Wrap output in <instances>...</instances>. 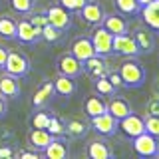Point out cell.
Instances as JSON below:
<instances>
[{
  "instance_id": "6da1fadb",
  "label": "cell",
  "mask_w": 159,
  "mask_h": 159,
  "mask_svg": "<svg viewBox=\"0 0 159 159\" xmlns=\"http://www.w3.org/2000/svg\"><path fill=\"white\" fill-rule=\"evenodd\" d=\"M117 72L123 80V88H129V89L141 88L147 80V70L143 68L135 58H127L125 62H121V66L117 68Z\"/></svg>"
},
{
  "instance_id": "7a4b0ae2",
  "label": "cell",
  "mask_w": 159,
  "mask_h": 159,
  "mask_svg": "<svg viewBox=\"0 0 159 159\" xmlns=\"http://www.w3.org/2000/svg\"><path fill=\"white\" fill-rule=\"evenodd\" d=\"M2 72L10 74V76H16V78L28 76L30 74V60H28V56H24L22 52H18V50H10Z\"/></svg>"
},
{
  "instance_id": "3957f363",
  "label": "cell",
  "mask_w": 159,
  "mask_h": 159,
  "mask_svg": "<svg viewBox=\"0 0 159 159\" xmlns=\"http://www.w3.org/2000/svg\"><path fill=\"white\" fill-rule=\"evenodd\" d=\"M92 44H93V50H96L98 56H109V54H113V34L107 32L106 28L99 24L96 26V30L92 32Z\"/></svg>"
},
{
  "instance_id": "277c9868",
  "label": "cell",
  "mask_w": 159,
  "mask_h": 159,
  "mask_svg": "<svg viewBox=\"0 0 159 159\" xmlns=\"http://www.w3.org/2000/svg\"><path fill=\"white\" fill-rule=\"evenodd\" d=\"M89 127H92L96 133H99V135L107 137V135H116L117 133L119 121L109 111H103V113H99V116L89 117Z\"/></svg>"
},
{
  "instance_id": "5b68a950",
  "label": "cell",
  "mask_w": 159,
  "mask_h": 159,
  "mask_svg": "<svg viewBox=\"0 0 159 159\" xmlns=\"http://www.w3.org/2000/svg\"><path fill=\"white\" fill-rule=\"evenodd\" d=\"M113 54H119V56H125V58H137L141 54L137 42L133 40L131 32H123L113 36Z\"/></svg>"
},
{
  "instance_id": "8992f818",
  "label": "cell",
  "mask_w": 159,
  "mask_h": 159,
  "mask_svg": "<svg viewBox=\"0 0 159 159\" xmlns=\"http://www.w3.org/2000/svg\"><path fill=\"white\" fill-rule=\"evenodd\" d=\"M56 70H58V74H64V76L80 78L84 74V64L80 62L72 52H66V54H60V56H58Z\"/></svg>"
},
{
  "instance_id": "52a82bcc",
  "label": "cell",
  "mask_w": 159,
  "mask_h": 159,
  "mask_svg": "<svg viewBox=\"0 0 159 159\" xmlns=\"http://www.w3.org/2000/svg\"><path fill=\"white\" fill-rule=\"evenodd\" d=\"M16 40L22 44H36L42 40V28H36L30 18L16 20Z\"/></svg>"
},
{
  "instance_id": "ba28073f",
  "label": "cell",
  "mask_w": 159,
  "mask_h": 159,
  "mask_svg": "<svg viewBox=\"0 0 159 159\" xmlns=\"http://www.w3.org/2000/svg\"><path fill=\"white\" fill-rule=\"evenodd\" d=\"M133 151H135L139 157H155L157 151H159L157 137L151 135V133H147V131L139 133L137 137H133Z\"/></svg>"
},
{
  "instance_id": "9c48e42d",
  "label": "cell",
  "mask_w": 159,
  "mask_h": 159,
  "mask_svg": "<svg viewBox=\"0 0 159 159\" xmlns=\"http://www.w3.org/2000/svg\"><path fill=\"white\" fill-rule=\"evenodd\" d=\"M46 16H48V22L52 26H56L58 30L66 32V30L72 28V12L66 10L62 4H52V6L46 8Z\"/></svg>"
},
{
  "instance_id": "30bf717a",
  "label": "cell",
  "mask_w": 159,
  "mask_h": 159,
  "mask_svg": "<svg viewBox=\"0 0 159 159\" xmlns=\"http://www.w3.org/2000/svg\"><path fill=\"white\" fill-rule=\"evenodd\" d=\"M78 14L82 16V20L86 24H89V26H99L103 16H106V10H103V6L99 2H96V0H88Z\"/></svg>"
},
{
  "instance_id": "8fae6325",
  "label": "cell",
  "mask_w": 159,
  "mask_h": 159,
  "mask_svg": "<svg viewBox=\"0 0 159 159\" xmlns=\"http://www.w3.org/2000/svg\"><path fill=\"white\" fill-rule=\"evenodd\" d=\"M119 129L123 131V135H127V137L133 139V137H137L139 133L145 131V119L135 116V113L131 111L129 116L119 119Z\"/></svg>"
},
{
  "instance_id": "7c38bea8",
  "label": "cell",
  "mask_w": 159,
  "mask_h": 159,
  "mask_svg": "<svg viewBox=\"0 0 159 159\" xmlns=\"http://www.w3.org/2000/svg\"><path fill=\"white\" fill-rule=\"evenodd\" d=\"M70 52H72L82 64L86 62L88 58L96 56V50H93V44H92V38L89 36H78L72 42V46H70Z\"/></svg>"
},
{
  "instance_id": "4fadbf2b",
  "label": "cell",
  "mask_w": 159,
  "mask_h": 159,
  "mask_svg": "<svg viewBox=\"0 0 159 159\" xmlns=\"http://www.w3.org/2000/svg\"><path fill=\"white\" fill-rule=\"evenodd\" d=\"M102 26L106 28L107 32H111L113 36L123 34V32H129L127 20L123 18V14H119V12H109V14H106L103 20H102Z\"/></svg>"
},
{
  "instance_id": "5bb4252c",
  "label": "cell",
  "mask_w": 159,
  "mask_h": 159,
  "mask_svg": "<svg viewBox=\"0 0 159 159\" xmlns=\"http://www.w3.org/2000/svg\"><path fill=\"white\" fill-rule=\"evenodd\" d=\"M131 36L137 42L141 54H151L155 50V34L151 32V28H135L131 32Z\"/></svg>"
},
{
  "instance_id": "9a60e30c",
  "label": "cell",
  "mask_w": 159,
  "mask_h": 159,
  "mask_svg": "<svg viewBox=\"0 0 159 159\" xmlns=\"http://www.w3.org/2000/svg\"><path fill=\"white\" fill-rule=\"evenodd\" d=\"M0 96H4L6 99L20 98V78L10 76V74L4 72L0 76Z\"/></svg>"
},
{
  "instance_id": "2e32d148",
  "label": "cell",
  "mask_w": 159,
  "mask_h": 159,
  "mask_svg": "<svg viewBox=\"0 0 159 159\" xmlns=\"http://www.w3.org/2000/svg\"><path fill=\"white\" fill-rule=\"evenodd\" d=\"M42 153H44V157H48V159H68V155H70L68 141L64 139V135L62 137H54Z\"/></svg>"
},
{
  "instance_id": "e0dca14e",
  "label": "cell",
  "mask_w": 159,
  "mask_h": 159,
  "mask_svg": "<svg viewBox=\"0 0 159 159\" xmlns=\"http://www.w3.org/2000/svg\"><path fill=\"white\" fill-rule=\"evenodd\" d=\"M84 72L88 74V76H92L93 80L96 78H102V76H107V72H109V66H107V62L103 60V56H92V58H88L86 62H84Z\"/></svg>"
},
{
  "instance_id": "ac0fdd59",
  "label": "cell",
  "mask_w": 159,
  "mask_h": 159,
  "mask_svg": "<svg viewBox=\"0 0 159 159\" xmlns=\"http://www.w3.org/2000/svg\"><path fill=\"white\" fill-rule=\"evenodd\" d=\"M28 145L32 149H36V151H44V149L48 147V143L52 141V133L48 131V129H38V127H32L28 131Z\"/></svg>"
},
{
  "instance_id": "d6986e66",
  "label": "cell",
  "mask_w": 159,
  "mask_h": 159,
  "mask_svg": "<svg viewBox=\"0 0 159 159\" xmlns=\"http://www.w3.org/2000/svg\"><path fill=\"white\" fill-rule=\"evenodd\" d=\"M56 96V92H54V82H44L40 84V88L34 92V98H32V107L38 109V107H46L48 102Z\"/></svg>"
},
{
  "instance_id": "ffe728a7",
  "label": "cell",
  "mask_w": 159,
  "mask_h": 159,
  "mask_svg": "<svg viewBox=\"0 0 159 159\" xmlns=\"http://www.w3.org/2000/svg\"><path fill=\"white\" fill-rule=\"evenodd\" d=\"M54 92L62 98H72L74 93L78 92V84L76 78H70L64 76V74H58V78L54 80Z\"/></svg>"
},
{
  "instance_id": "44dd1931",
  "label": "cell",
  "mask_w": 159,
  "mask_h": 159,
  "mask_svg": "<svg viewBox=\"0 0 159 159\" xmlns=\"http://www.w3.org/2000/svg\"><path fill=\"white\" fill-rule=\"evenodd\" d=\"M86 155L89 159H111L113 151H111V147L107 145V141H103V139H93V141L88 143Z\"/></svg>"
},
{
  "instance_id": "7402d4cb",
  "label": "cell",
  "mask_w": 159,
  "mask_h": 159,
  "mask_svg": "<svg viewBox=\"0 0 159 159\" xmlns=\"http://www.w3.org/2000/svg\"><path fill=\"white\" fill-rule=\"evenodd\" d=\"M107 111V102L103 99L99 93H92L84 99V113L88 117H93V116H99V113Z\"/></svg>"
},
{
  "instance_id": "603a6c76",
  "label": "cell",
  "mask_w": 159,
  "mask_h": 159,
  "mask_svg": "<svg viewBox=\"0 0 159 159\" xmlns=\"http://www.w3.org/2000/svg\"><path fill=\"white\" fill-rule=\"evenodd\" d=\"M139 14H141L143 22H145L149 28L155 30V32H159V0H151L149 4L141 6Z\"/></svg>"
},
{
  "instance_id": "cb8c5ba5",
  "label": "cell",
  "mask_w": 159,
  "mask_h": 159,
  "mask_svg": "<svg viewBox=\"0 0 159 159\" xmlns=\"http://www.w3.org/2000/svg\"><path fill=\"white\" fill-rule=\"evenodd\" d=\"M107 111L119 121L121 117L129 116V113L133 111V107H131V103H129L127 99H123V98H111L107 102Z\"/></svg>"
},
{
  "instance_id": "d4e9b609",
  "label": "cell",
  "mask_w": 159,
  "mask_h": 159,
  "mask_svg": "<svg viewBox=\"0 0 159 159\" xmlns=\"http://www.w3.org/2000/svg\"><path fill=\"white\" fill-rule=\"evenodd\" d=\"M88 131H89V125L84 121V119H80V117H72V119L66 121V135L74 137V139L84 137Z\"/></svg>"
},
{
  "instance_id": "484cf974",
  "label": "cell",
  "mask_w": 159,
  "mask_h": 159,
  "mask_svg": "<svg viewBox=\"0 0 159 159\" xmlns=\"http://www.w3.org/2000/svg\"><path fill=\"white\" fill-rule=\"evenodd\" d=\"M0 38L16 40V18L10 16V14L0 16Z\"/></svg>"
},
{
  "instance_id": "4316f807",
  "label": "cell",
  "mask_w": 159,
  "mask_h": 159,
  "mask_svg": "<svg viewBox=\"0 0 159 159\" xmlns=\"http://www.w3.org/2000/svg\"><path fill=\"white\" fill-rule=\"evenodd\" d=\"M113 4H116L117 12L123 16H133V14H139V10H141L137 0H113Z\"/></svg>"
},
{
  "instance_id": "83f0119b",
  "label": "cell",
  "mask_w": 159,
  "mask_h": 159,
  "mask_svg": "<svg viewBox=\"0 0 159 159\" xmlns=\"http://www.w3.org/2000/svg\"><path fill=\"white\" fill-rule=\"evenodd\" d=\"M93 88L99 96H116L117 89L113 88V84L107 80V76H102V78H96L93 80Z\"/></svg>"
},
{
  "instance_id": "f1b7e54d",
  "label": "cell",
  "mask_w": 159,
  "mask_h": 159,
  "mask_svg": "<svg viewBox=\"0 0 159 159\" xmlns=\"http://www.w3.org/2000/svg\"><path fill=\"white\" fill-rule=\"evenodd\" d=\"M50 116H52V113H50L48 109H44V107H38L36 111L32 113V117H30V123H32V127L46 129L48 121H50Z\"/></svg>"
},
{
  "instance_id": "f546056e",
  "label": "cell",
  "mask_w": 159,
  "mask_h": 159,
  "mask_svg": "<svg viewBox=\"0 0 159 159\" xmlns=\"http://www.w3.org/2000/svg\"><path fill=\"white\" fill-rule=\"evenodd\" d=\"M46 129L52 133V137H62V135H66V121L60 119L58 116H50V121H48Z\"/></svg>"
},
{
  "instance_id": "4dcf8cb0",
  "label": "cell",
  "mask_w": 159,
  "mask_h": 159,
  "mask_svg": "<svg viewBox=\"0 0 159 159\" xmlns=\"http://www.w3.org/2000/svg\"><path fill=\"white\" fill-rule=\"evenodd\" d=\"M62 30H58L56 26H52V24H46V26L42 28V40H46V42H50V44H54V42H58L60 38H62Z\"/></svg>"
},
{
  "instance_id": "1f68e13d",
  "label": "cell",
  "mask_w": 159,
  "mask_h": 159,
  "mask_svg": "<svg viewBox=\"0 0 159 159\" xmlns=\"http://www.w3.org/2000/svg\"><path fill=\"white\" fill-rule=\"evenodd\" d=\"M10 8L16 14H30L34 10V0H10Z\"/></svg>"
},
{
  "instance_id": "d6a6232c",
  "label": "cell",
  "mask_w": 159,
  "mask_h": 159,
  "mask_svg": "<svg viewBox=\"0 0 159 159\" xmlns=\"http://www.w3.org/2000/svg\"><path fill=\"white\" fill-rule=\"evenodd\" d=\"M145 131L159 139V117L157 116H147L145 117Z\"/></svg>"
},
{
  "instance_id": "836d02e7",
  "label": "cell",
  "mask_w": 159,
  "mask_h": 159,
  "mask_svg": "<svg viewBox=\"0 0 159 159\" xmlns=\"http://www.w3.org/2000/svg\"><path fill=\"white\" fill-rule=\"evenodd\" d=\"M145 113L147 116H157L159 117V96H153L145 103Z\"/></svg>"
},
{
  "instance_id": "e575fe53",
  "label": "cell",
  "mask_w": 159,
  "mask_h": 159,
  "mask_svg": "<svg viewBox=\"0 0 159 159\" xmlns=\"http://www.w3.org/2000/svg\"><path fill=\"white\" fill-rule=\"evenodd\" d=\"M86 2L88 0H60V4H62L66 10H70V12H80Z\"/></svg>"
},
{
  "instance_id": "d590c367",
  "label": "cell",
  "mask_w": 159,
  "mask_h": 159,
  "mask_svg": "<svg viewBox=\"0 0 159 159\" xmlns=\"http://www.w3.org/2000/svg\"><path fill=\"white\" fill-rule=\"evenodd\" d=\"M30 22H32L36 28H44V26L48 24L46 12H40V14H32V12H30Z\"/></svg>"
},
{
  "instance_id": "8d00e7d4",
  "label": "cell",
  "mask_w": 159,
  "mask_h": 159,
  "mask_svg": "<svg viewBox=\"0 0 159 159\" xmlns=\"http://www.w3.org/2000/svg\"><path fill=\"white\" fill-rule=\"evenodd\" d=\"M107 80L113 84V88H116V89L123 88V80H121V76H119L117 70H109V72H107Z\"/></svg>"
},
{
  "instance_id": "74e56055",
  "label": "cell",
  "mask_w": 159,
  "mask_h": 159,
  "mask_svg": "<svg viewBox=\"0 0 159 159\" xmlns=\"http://www.w3.org/2000/svg\"><path fill=\"white\" fill-rule=\"evenodd\" d=\"M14 155L20 157V159H38L40 157V151H26V149H18V151H14Z\"/></svg>"
},
{
  "instance_id": "f35d334b",
  "label": "cell",
  "mask_w": 159,
  "mask_h": 159,
  "mask_svg": "<svg viewBox=\"0 0 159 159\" xmlns=\"http://www.w3.org/2000/svg\"><path fill=\"white\" fill-rule=\"evenodd\" d=\"M14 157V149L10 145H0V159H10Z\"/></svg>"
},
{
  "instance_id": "ab89813d",
  "label": "cell",
  "mask_w": 159,
  "mask_h": 159,
  "mask_svg": "<svg viewBox=\"0 0 159 159\" xmlns=\"http://www.w3.org/2000/svg\"><path fill=\"white\" fill-rule=\"evenodd\" d=\"M8 52H10V50H8L6 46H2V44H0V70H4V64H6Z\"/></svg>"
},
{
  "instance_id": "60d3db41",
  "label": "cell",
  "mask_w": 159,
  "mask_h": 159,
  "mask_svg": "<svg viewBox=\"0 0 159 159\" xmlns=\"http://www.w3.org/2000/svg\"><path fill=\"white\" fill-rule=\"evenodd\" d=\"M6 113H8V102L4 96H0V119L6 117Z\"/></svg>"
},
{
  "instance_id": "b9f144b4",
  "label": "cell",
  "mask_w": 159,
  "mask_h": 159,
  "mask_svg": "<svg viewBox=\"0 0 159 159\" xmlns=\"http://www.w3.org/2000/svg\"><path fill=\"white\" fill-rule=\"evenodd\" d=\"M151 92H153V96H159V76L153 80V84H151Z\"/></svg>"
},
{
  "instance_id": "7bdbcfd3",
  "label": "cell",
  "mask_w": 159,
  "mask_h": 159,
  "mask_svg": "<svg viewBox=\"0 0 159 159\" xmlns=\"http://www.w3.org/2000/svg\"><path fill=\"white\" fill-rule=\"evenodd\" d=\"M137 2H139V6H145V4H149L151 0H137Z\"/></svg>"
}]
</instances>
